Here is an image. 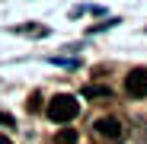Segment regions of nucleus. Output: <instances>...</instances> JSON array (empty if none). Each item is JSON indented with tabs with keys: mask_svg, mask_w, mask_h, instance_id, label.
Listing matches in <instances>:
<instances>
[{
	"mask_svg": "<svg viewBox=\"0 0 147 144\" xmlns=\"http://www.w3.org/2000/svg\"><path fill=\"white\" fill-rule=\"evenodd\" d=\"M77 112H80V103L70 93H58L55 99H48V118L51 122H70V118H77Z\"/></svg>",
	"mask_w": 147,
	"mask_h": 144,
	"instance_id": "f257e3e1",
	"label": "nucleus"
},
{
	"mask_svg": "<svg viewBox=\"0 0 147 144\" xmlns=\"http://www.w3.org/2000/svg\"><path fill=\"white\" fill-rule=\"evenodd\" d=\"M125 93L131 96V99H144L147 96V70L144 67H134L125 77Z\"/></svg>",
	"mask_w": 147,
	"mask_h": 144,
	"instance_id": "f03ea898",
	"label": "nucleus"
},
{
	"mask_svg": "<svg viewBox=\"0 0 147 144\" xmlns=\"http://www.w3.org/2000/svg\"><path fill=\"white\" fill-rule=\"evenodd\" d=\"M93 128H96V135L106 138V141H118V138H121V131H125L115 115H102V118H96V125H93Z\"/></svg>",
	"mask_w": 147,
	"mask_h": 144,
	"instance_id": "7ed1b4c3",
	"label": "nucleus"
},
{
	"mask_svg": "<svg viewBox=\"0 0 147 144\" xmlns=\"http://www.w3.org/2000/svg\"><path fill=\"white\" fill-rule=\"evenodd\" d=\"M83 96H96V99H112V90L109 87H86Z\"/></svg>",
	"mask_w": 147,
	"mask_h": 144,
	"instance_id": "20e7f679",
	"label": "nucleus"
},
{
	"mask_svg": "<svg viewBox=\"0 0 147 144\" xmlns=\"http://www.w3.org/2000/svg\"><path fill=\"white\" fill-rule=\"evenodd\" d=\"M55 144H77V131L74 128H61L58 138H55Z\"/></svg>",
	"mask_w": 147,
	"mask_h": 144,
	"instance_id": "39448f33",
	"label": "nucleus"
},
{
	"mask_svg": "<svg viewBox=\"0 0 147 144\" xmlns=\"http://www.w3.org/2000/svg\"><path fill=\"white\" fill-rule=\"evenodd\" d=\"M26 106H29V112H38V109H42V93H32Z\"/></svg>",
	"mask_w": 147,
	"mask_h": 144,
	"instance_id": "423d86ee",
	"label": "nucleus"
},
{
	"mask_svg": "<svg viewBox=\"0 0 147 144\" xmlns=\"http://www.w3.org/2000/svg\"><path fill=\"white\" fill-rule=\"evenodd\" d=\"M0 125H7V128H10V125H13V115H7V112H0Z\"/></svg>",
	"mask_w": 147,
	"mask_h": 144,
	"instance_id": "0eeeda50",
	"label": "nucleus"
},
{
	"mask_svg": "<svg viewBox=\"0 0 147 144\" xmlns=\"http://www.w3.org/2000/svg\"><path fill=\"white\" fill-rule=\"evenodd\" d=\"M0 144H13V141H10V138H3V135H0Z\"/></svg>",
	"mask_w": 147,
	"mask_h": 144,
	"instance_id": "6e6552de",
	"label": "nucleus"
}]
</instances>
